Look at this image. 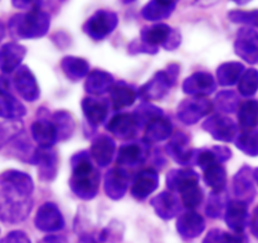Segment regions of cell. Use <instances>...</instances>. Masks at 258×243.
I'll return each instance as SVG.
<instances>
[{
  "label": "cell",
  "mask_w": 258,
  "mask_h": 243,
  "mask_svg": "<svg viewBox=\"0 0 258 243\" xmlns=\"http://www.w3.org/2000/svg\"><path fill=\"white\" fill-rule=\"evenodd\" d=\"M0 219L8 223L20 222L30 209L23 198L32 188L29 178L18 171H7L0 176Z\"/></svg>",
  "instance_id": "cell-1"
},
{
  "label": "cell",
  "mask_w": 258,
  "mask_h": 243,
  "mask_svg": "<svg viewBox=\"0 0 258 243\" xmlns=\"http://www.w3.org/2000/svg\"><path fill=\"white\" fill-rule=\"evenodd\" d=\"M23 54H24V49L20 45L14 44V43L5 44L0 49V68L3 72H10L20 62Z\"/></svg>",
  "instance_id": "cell-2"
},
{
  "label": "cell",
  "mask_w": 258,
  "mask_h": 243,
  "mask_svg": "<svg viewBox=\"0 0 258 243\" xmlns=\"http://www.w3.org/2000/svg\"><path fill=\"white\" fill-rule=\"evenodd\" d=\"M15 87L17 90L24 96L27 100H32L33 98V85H29L30 83V75L25 68H22L19 72L15 75L14 78Z\"/></svg>",
  "instance_id": "cell-3"
},
{
  "label": "cell",
  "mask_w": 258,
  "mask_h": 243,
  "mask_svg": "<svg viewBox=\"0 0 258 243\" xmlns=\"http://www.w3.org/2000/svg\"><path fill=\"white\" fill-rule=\"evenodd\" d=\"M0 243H30L29 239L27 238L24 233L22 232H13V233L8 234L4 239Z\"/></svg>",
  "instance_id": "cell-4"
},
{
  "label": "cell",
  "mask_w": 258,
  "mask_h": 243,
  "mask_svg": "<svg viewBox=\"0 0 258 243\" xmlns=\"http://www.w3.org/2000/svg\"><path fill=\"white\" fill-rule=\"evenodd\" d=\"M204 243H228V241H227L223 234L218 233V232H213V233H209Z\"/></svg>",
  "instance_id": "cell-5"
},
{
  "label": "cell",
  "mask_w": 258,
  "mask_h": 243,
  "mask_svg": "<svg viewBox=\"0 0 258 243\" xmlns=\"http://www.w3.org/2000/svg\"><path fill=\"white\" fill-rule=\"evenodd\" d=\"M40 243H64V242H63V239L57 238V237H48V238L43 239Z\"/></svg>",
  "instance_id": "cell-6"
},
{
  "label": "cell",
  "mask_w": 258,
  "mask_h": 243,
  "mask_svg": "<svg viewBox=\"0 0 258 243\" xmlns=\"http://www.w3.org/2000/svg\"><path fill=\"white\" fill-rule=\"evenodd\" d=\"M3 37H4V27L0 24V40H2Z\"/></svg>",
  "instance_id": "cell-7"
}]
</instances>
